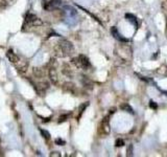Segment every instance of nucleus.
<instances>
[{
  "label": "nucleus",
  "mask_w": 167,
  "mask_h": 157,
  "mask_svg": "<svg viewBox=\"0 0 167 157\" xmlns=\"http://www.w3.org/2000/svg\"><path fill=\"white\" fill-rule=\"evenodd\" d=\"M58 44V46L61 47V49H62V52H63V54L65 57L72 56V54H74V52H75L74 46H73V44L70 41L64 39V40H61Z\"/></svg>",
  "instance_id": "1"
},
{
  "label": "nucleus",
  "mask_w": 167,
  "mask_h": 157,
  "mask_svg": "<svg viewBox=\"0 0 167 157\" xmlns=\"http://www.w3.org/2000/svg\"><path fill=\"white\" fill-rule=\"evenodd\" d=\"M42 24H43L42 20L37 17L36 15L30 14V13H27L26 14L24 26H26V25H29V26H41Z\"/></svg>",
  "instance_id": "2"
},
{
  "label": "nucleus",
  "mask_w": 167,
  "mask_h": 157,
  "mask_svg": "<svg viewBox=\"0 0 167 157\" xmlns=\"http://www.w3.org/2000/svg\"><path fill=\"white\" fill-rule=\"evenodd\" d=\"M110 116H106L104 117V120H101L99 126V134H101L102 136H106V135H109L110 132H111V128H110Z\"/></svg>",
  "instance_id": "3"
},
{
  "label": "nucleus",
  "mask_w": 167,
  "mask_h": 157,
  "mask_svg": "<svg viewBox=\"0 0 167 157\" xmlns=\"http://www.w3.org/2000/svg\"><path fill=\"white\" fill-rule=\"evenodd\" d=\"M78 68L87 70L90 67V61L85 54H80L78 57Z\"/></svg>",
  "instance_id": "4"
},
{
  "label": "nucleus",
  "mask_w": 167,
  "mask_h": 157,
  "mask_svg": "<svg viewBox=\"0 0 167 157\" xmlns=\"http://www.w3.org/2000/svg\"><path fill=\"white\" fill-rule=\"evenodd\" d=\"M16 68H17V70L19 71L20 74H24V72H26L27 68H28V62L26 60H24V61H20L19 60L16 63Z\"/></svg>",
  "instance_id": "5"
},
{
  "label": "nucleus",
  "mask_w": 167,
  "mask_h": 157,
  "mask_svg": "<svg viewBox=\"0 0 167 157\" xmlns=\"http://www.w3.org/2000/svg\"><path fill=\"white\" fill-rule=\"evenodd\" d=\"M48 76H49V80L51 81V83H52V84H58V72H56V69L54 68V67H49Z\"/></svg>",
  "instance_id": "6"
},
{
  "label": "nucleus",
  "mask_w": 167,
  "mask_h": 157,
  "mask_svg": "<svg viewBox=\"0 0 167 157\" xmlns=\"http://www.w3.org/2000/svg\"><path fill=\"white\" fill-rule=\"evenodd\" d=\"M62 72H63L64 76H66L67 78H73V71L69 64L67 63L64 64L63 67H62Z\"/></svg>",
  "instance_id": "7"
},
{
  "label": "nucleus",
  "mask_w": 167,
  "mask_h": 157,
  "mask_svg": "<svg viewBox=\"0 0 167 157\" xmlns=\"http://www.w3.org/2000/svg\"><path fill=\"white\" fill-rule=\"evenodd\" d=\"M6 58L7 59H8V61L11 62V63H14V64H16L17 63L18 61H19V57L17 56V54H15L14 52H13V50H8V52H6Z\"/></svg>",
  "instance_id": "8"
},
{
  "label": "nucleus",
  "mask_w": 167,
  "mask_h": 157,
  "mask_svg": "<svg viewBox=\"0 0 167 157\" xmlns=\"http://www.w3.org/2000/svg\"><path fill=\"white\" fill-rule=\"evenodd\" d=\"M61 5V1L60 0H50L48 3H47V5L45 6V8L48 11L50 10H56V8H58V6Z\"/></svg>",
  "instance_id": "9"
},
{
  "label": "nucleus",
  "mask_w": 167,
  "mask_h": 157,
  "mask_svg": "<svg viewBox=\"0 0 167 157\" xmlns=\"http://www.w3.org/2000/svg\"><path fill=\"white\" fill-rule=\"evenodd\" d=\"M63 89L65 91H68V92L74 93L75 92V85L73 83H65L63 85Z\"/></svg>",
  "instance_id": "10"
},
{
  "label": "nucleus",
  "mask_w": 167,
  "mask_h": 157,
  "mask_svg": "<svg viewBox=\"0 0 167 157\" xmlns=\"http://www.w3.org/2000/svg\"><path fill=\"white\" fill-rule=\"evenodd\" d=\"M16 0H0V8H6L14 4Z\"/></svg>",
  "instance_id": "11"
},
{
  "label": "nucleus",
  "mask_w": 167,
  "mask_h": 157,
  "mask_svg": "<svg viewBox=\"0 0 167 157\" xmlns=\"http://www.w3.org/2000/svg\"><path fill=\"white\" fill-rule=\"evenodd\" d=\"M32 74L38 78H42L44 76L43 70H42L41 68H38V67H34V68H32Z\"/></svg>",
  "instance_id": "12"
},
{
  "label": "nucleus",
  "mask_w": 167,
  "mask_h": 157,
  "mask_svg": "<svg viewBox=\"0 0 167 157\" xmlns=\"http://www.w3.org/2000/svg\"><path fill=\"white\" fill-rule=\"evenodd\" d=\"M112 34H113L114 38H116V39H118L119 41H126V39H124V38L120 37V34L118 33V30H117L116 27H112V30H111Z\"/></svg>",
  "instance_id": "13"
},
{
  "label": "nucleus",
  "mask_w": 167,
  "mask_h": 157,
  "mask_svg": "<svg viewBox=\"0 0 167 157\" xmlns=\"http://www.w3.org/2000/svg\"><path fill=\"white\" fill-rule=\"evenodd\" d=\"M82 85L86 87V88H90V89H92V83H91V81H90L89 78H87V76H82Z\"/></svg>",
  "instance_id": "14"
},
{
  "label": "nucleus",
  "mask_w": 167,
  "mask_h": 157,
  "mask_svg": "<svg viewBox=\"0 0 167 157\" xmlns=\"http://www.w3.org/2000/svg\"><path fill=\"white\" fill-rule=\"evenodd\" d=\"M120 108L122 109V110L126 111V112L132 113V114H134L133 108H132V107H131V106H130V105H128V104H122V105L120 106Z\"/></svg>",
  "instance_id": "15"
},
{
  "label": "nucleus",
  "mask_w": 167,
  "mask_h": 157,
  "mask_svg": "<svg viewBox=\"0 0 167 157\" xmlns=\"http://www.w3.org/2000/svg\"><path fill=\"white\" fill-rule=\"evenodd\" d=\"M40 130V133H41V135L43 136L45 139H50V133L48 132L47 130H44V129H39Z\"/></svg>",
  "instance_id": "16"
},
{
  "label": "nucleus",
  "mask_w": 167,
  "mask_h": 157,
  "mask_svg": "<svg viewBox=\"0 0 167 157\" xmlns=\"http://www.w3.org/2000/svg\"><path fill=\"white\" fill-rule=\"evenodd\" d=\"M125 18H128V20H130V21H131L132 23H134V24L136 25V26H137V19H136V17L135 16H133V15H131V14H126L125 15Z\"/></svg>",
  "instance_id": "17"
},
{
  "label": "nucleus",
  "mask_w": 167,
  "mask_h": 157,
  "mask_svg": "<svg viewBox=\"0 0 167 157\" xmlns=\"http://www.w3.org/2000/svg\"><path fill=\"white\" fill-rule=\"evenodd\" d=\"M115 146H116V147H123L124 140L121 139V138H118V139H116V141H115Z\"/></svg>",
  "instance_id": "18"
},
{
  "label": "nucleus",
  "mask_w": 167,
  "mask_h": 157,
  "mask_svg": "<svg viewBox=\"0 0 167 157\" xmlns=\"http://www.w3.org/2000/svg\"><path fill=\"white\" fill-rule=\"evenodd\" d=\"M128 156H133V145H128Z\"/></svg>",
  "instance_id": "19"
},
{
  "label": "nucleus",
  "mask_w": 167,
  "mask_h": 157,
  "mask_svg": "<svg viewBox=\"0 0 167 157\" xmlns=\"http://www.w3.org/2000/svg\"><path fill=\"white\" fill-rule=\"evenodd\" d=\"M89 105L88 103H85V104H82V106L80 107V115H82V113L84 112V110H85L86 108H87V106Z\"/></svg>",
  "instance_id": "20"
},
{
  "label": "nucleus",
  "mask_w": 167,
  "mask_h": 157,
  "mask_svg": "<svg viewBox=\"0 0 167 157\" xmlns=\"http://www.w3.org/2000/svg\"><path fill=\"white\" fill-rule=\"evenodd\" d=\"M56 65H58V63H56V60H54V59H51L50 62H49V65H48V66H49V67H54V68H56Z\"/></svg>",
  "instance_id": "21"
},
{
  "label": "nucleus",
  "mask_w": 167,
  "mask_h": 157,
  "mask_svg": "<svg viewBox=\"0 0 167 157\" xmlns=\"http://www.w3.org/2000/svg\"><path fill=\"white\" fill-rule=\"evenodd\" d=\"M56 145H58V146H63V145H65V140L61 139V138H56Z\"/></svg>",
  "instance_id": "22"
},
{
  "label": "nucleus",
  "mask_w": 167,
  "mask_h": 157,
  "mask_svg": "<svg viewBox=\"0 0 167 157\" xmlns=\"http://www.w3.org/2000/svg\"><path fill=\"white\" fill-rule=\"evenodd\" d=\"M149 107H150V108H153V109H157L158 108V105L154 101H150L149 102Z\"/></svg>",
  "instance_id": "23"
},
{
  "label": "nucleus",
  "mask_w": 167,
  "mask_h": 157,
  "mask_svg": "<svg viewBox=\"0 0 167 157\" xmlns=\"http://www.w3.org/2000/svg\"><path fill=\"white\" fill-rule=\"evenodd\" d=\"M69 115H63V116H61L60 117V120H58V123H62V122H65V120H67L66 118L68 117Z\"/></svg>",
  "instance_id": "24"
},
{
  "label": "nucleus",
  "mask_w": 167,
  "mask_h": 157,
  "mask_svg": "<svg viewBox=\"0 0 167 157\" xmlns=\"http://www.w3.org/2000/svg\"><path fill=\"white\" fill-rule=\"evenodd\" d=\"M54 156H56V157H61V154L58 152H52L50 154V157H54Z\"/></svg>",
  "instance_id": "25"
},
{
  "label": "nucleus",
  "mask_w": 167,
  "mask_h": 157,
  "mask_svg": "<svg viewBox=\"0 0 167 157\" xmlns=\"http://www.w3.org/2000/svg\"><path fill=\"white\" fill-rule=\"evenodd\" d=\"M115 110H116V109H115V108L111 109V112H110V113H111V114H112V113H114V112H115Z\"/></svg>",
  "instance_id": "26"
}]
</instances>
